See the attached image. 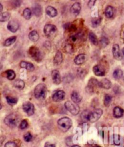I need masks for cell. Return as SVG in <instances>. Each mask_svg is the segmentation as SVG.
I'll use <instances>...</instances> for the list:
<instances>
[{
  "label": "cell",
  "mask_w": 124,
  "mask_h": 147,
  "mask_svg": "<svg viewBox=\"0 0 124 147\" xmlns=\"http://www.w3.org/2000/svg\"><path fill=\"white\" fill-rule=\"evenodd\" d=\"M47 89L44 83H39L34 89V94L36 98L44 100L47 96Z\"/></svg>",
  "instance_id": "1"
},
{
  "label": "cell",
  "mask_w": 124,
  "mask_h": 147,
  "mask_svg": "<svg viewBox=\"0 0 124 147\" xmlns=\"http://www.w3.org/2000/svg\"><path fill=\"white\" fill-rule=\"evenodd\" d=\"M18 115L15 113L8 115L4 119V123L10 128L16 127L19 123Z\"/></svg>",
  "instance_id": "2"
},
{
  "label": "cell",
  "mask_w": 124,
  "mask_h": 147,
  "mask_svg": "<svg viewBox=\"0 0 124 147\" xmlns=\"http://www.w3.org/2000/svg\"><path fill=\"white\" fill-rule=\"evenodd\" d=\"M72 120L68 117H64L58 120V125L59 128L63 131L66 132L68 131L72 126Z\"/></svg>",
  "instance_id": "3"
},
{
  "label": "cell",
  "mask_w": 124,
  "mask_h": 147,
  "mask_svg": "<svg viewBox=\"0 0 124 147\" xmlns=\"http://www.w3.org/2000/svg\"><path fill=\"white\" fill-rule=\"evenodd\" d=\"M29 54L30 57L32 58L36 61L40 62L43 60V55L40 50L37 47L32 46L29 49Z\"/></svg>",
  "instance_id": "4"
},
{
  "label": "cell",
  "mask_w": 124,
  "mask_h": 147,
  "mask_svg": "<svg viewBox=\"0 0 124 147\" xmlns=\"http://www.w3.org/2000/svg\"><path fill=\"white\" fill-rule=\"evenodd\" d=\"M102 114H103L102 109L100 108L96 109L94 110V111L89 113V116H88V120L91 123L96 122L100 119V117L102 116Z\"/></svg>",
  "instance_id": "5"
},
{
  "label": "cell",
  "mask_w": 124,
  "mask_h": 147,
  "mask_svg": "<svg viewBox=\"0 0 124 147\" xmlns=\"http://www.w3.org/2000/svg\"><path fill=\"white\" fill-rule=\"evenodd\" d=\"M64 106L65 108L68 110L71 114H73L74 115L78 114V113H79L80 109L79 106L75 104L70 101L66 102L64 104Z\"/></svg>",
  "instance_id": "6"
},
{
  "label": "cell",
  "mask_w": 124,
  "mask_h": 147,
  "mask_svg": "<svg viewBox=\"0 0 124 147\" xmlns=\"http://www.w3.org/2000/svg\"><path fill=\"white\" fill-rule=\"evenodd\" d=\"M56 31H57V28L55 25L48 24L44 26V32L47 37H50V36H53Z\"/></svg>",
  "instance_id": "7"
},
{
  "label": "cell",
  "mask_w": 124,
  "mask_h": 147,
  "mask_svg": "<svg viewBox=\"0 0 124 147\" xmlns=\"http://www.w3.org/2000/svg\"><path fill=\"white\" fill-rule=\"evenodd\" d=\"M99 82L95 78H91L89 80L87 86V91L89 93L93 92L95 89L97 87H99Z\"/></svg>",
  "instance_id": "8"
},
{
  "label": "cell",
  "mask_w": 124,
  "mask_h": 147,
  "mask_svg": "<svg viewBox=\"0 0 124 147\" xmlns=\"http://www.w3.org/2000/svg\"><path fill=\"white\" fill-rule=\"evenodd\" d=\"M23 111L26 113L29 116L32 115L35 113V107L34 105L30 102H25L23 105Z\"/></svg>",
  "instance_id": "9"
},
{
  "label": "cell",
  "mask_w": 124,
  "mask_h": 147,
  "mask_svg": "<svg viewBox=\"0 0 124 147\" xmlns=\"http://www.w3.org/2000/svg\"><path fill=\"white\" fill-rule=\"evenodd\" d=\"M112 53L115 59L117 60H121L122 59V55L121 54L119 46L117 44L113 45L112 48Z\"/></svg>",
  "instance_id": "10"
},
{
  "label": "cell",
  "mask_w": 124,
  "mask_h": 147,
  "mask_svg": "<svg viewBox=\"0 0 124 147\" xmlns=\"http://www.w3.org/2000/svg\"><path fill=\"white\" fill-rule=\"evenodd\" d=\"M65 96V93L64 91L59 90L56 91L52 96L53 100L55 102H60L63 101Z\"/></svg>",
  "instance_id": "11"
},
{
  "label": "cell",
  "mask_w": 124,
  "mask_h": 147,
  "mask_svg": "<svg viewBox=\"0 0 124 147\" xmlns=\"http://www.w3.org/2000/svg\"><path fill=\"white\" fill-rule=\"evenodd\" d=\"M7 29L10 32L13 33L16 32L19 29V25L18 22L15 20H10L7 24Z\"/></svg>",
  "instance_id": "12"
},
{
  "label": "cell",
  "mask_w": 124,
  "mask_h": 147,
  "mask_svg": "<svg viewBox=\"0 0 124 147\" xmlns=\"http://www.w3.org/2000/svg\"><path fill=\"white\" fill-rule=\"evenodd\" d=\"M51 78L53 83L55 85H59L61 82V77L60 72L58 70H53L51 72Z\"/></svg>",
  "instance_id": "13"
},
{
  "label": "cell",
  "mask_w": 124,
  "mask_h": 147,
  "mask_svg": "<svg viewBox=\"0 0 124 147\" xmlns=\"http://www.w3.org/2000/svg\"><path fill=\"white\" fill-rule=\"evenodd\" d=\"M93 71L97 76H104L105 74V70L104 67L99 65H95L93 68Z\"/></svg>",
  "instance_id": "14"
},
{
  "label": "cell",
  "mask_w": 124,
  "mask_h": 147,
  "mask_svg": "<svg viewBox=\"0 0 124 147\" xmlns=\"http://www.w3.org/2000/svg\"><path fill=\"white\" fill-rule=\"evenodd\" d=\"M81 6L79 2H76L72 5L70 8V12L75 16H77L81 12Z\"/></svg>",
  "instance_id": "15"
},
{
  "label": "cell",
  "mask_w": 124,
  "mask_h": 147,
  "mask_svg": "<svg viewBox=\"0 0 124 147\" xmlns=\"http://www.w3.org/2000/svg\"><path fill=\"white\" fill-rule=\"evenodd\" d=\"M63 61V54L59 51L56 52V53L53 59V64L55 66H58L62 63Z\"/></svg>",
  "instance_id": "16"
},
{
  "label": "cell",
  "mask_w": 124,
  "mask_h": 147,
  "mask_svg": "<svg viewBox=\"0 0 124 147\" xmlns=\"http://www.w3.org/2000/svg\"><path fill=\"white\" fill-rule=\"evenodd\" d=\"M87 60V55L84 54H80L77 55L74 59V62L76 65H80L84 63Z\"/></svg>",
  "instance_id": "17"
},
{
  "label": "cell",
  "mask_w": 124,
  "mask_h": 147,
  "mask_svg": "<svg viewBox=\"0 0 124 147\" xmlns=\"http://www.w3.org/2000/svg\"><path fill=\"white\" fill-rule=\"evenodd\" d=\"M99 88H102L106 90H109L111 87V82L108 78H103L99 82Z\"/></svg>",
  "instance_id": "18"
},
{
  "label": "cell",
  "mask_w": 124,
  "mask_h": 147,
  "mask_svg": "<svg viewBox=\"0 0 124 147\" xmlns=\"http://www.w3.org/2000/svg\"><path fill=\"white\" fill-rule=\"evenodd\" d=\"M19 66L21 67L25 68V69H26L27 71H30V72H32L35 70V67L32 63H29V62H26L25 61H21L19 63Z\"/></svg>",
  "instance_id": "19"
},
{
  "label": "cell",
  "mask_w": 124,
  "mask_h": 147,
  "mask_svg": "<svg viewBox=\"0 0 124 147\" xmlns=\"http://www.w3.org/2000/svg\"><path fill=\"white\" fill-rule=\"evenodd\" d=\"M45 12L50 17L53 18L58 15V11L55 7L52 6H47L45 9Z\"/></svg>",
  "instance_id": "20"
},
{
  "label": "cell",
  "mask_w": 124,
  "mask_h": 147,
  "mask_svg": "<svg viewBox=\"0 0 124 147\" xmlns=\"http://www.w3.org/2000/svg\"><path fill=\"white\" fill-rule=\"evenodd\" d=\"M124 114V110L119 107H116L113 109V115L115 118H121L122 117Z\"/></svg>",
  "instance_id": "21"
},
{
  "label": "cell",
  "mask_w": 124,
  "mask_h": 147,
  "mask_svg": "<svg viewBox=\"0 0 124 147\" xmlns=\"http://www.w3.org/2000/svg\"><path fill=\"white\" fill-rule=\"evenodd\" d=\"M71 99L75 103H78L81 102L82 97L76 91H73L71 94Z\"/></svg>",
  "instance_id": "22"
},
{
  "label": "cell",
  "mask_w": 124,
  "mask_h": 147,
  "mask_svg": "<svg viewBox=\"0 0 124 147\" xmlns=\"http://www.w3.org/2000/svg\"><path fill=\"white\" fill-rule=\"evenodd\" d=\"M29 38L32 41L37 42L39 38V35L37 31L34 30L31 31V32L29 33Z\"/></svg>",
  "instance_id": "23"
},
{
  "label": "cell",
  "mask_w": 124,
  "mask_h": 147,
  "mask_svg": "<svg viewBox=\"0 0 124 147\" xmlns=\"http://www.w3.org/2000/svg\"><path fill=\"white\" fill-rule=\"evenodd\" d=\"M32 9L34 14L37 17H39L42 14V8H41L39 4H35L34 6L32 7Z\"/></svg>",
  "instance_id": "24"
},
{
  "label": "cell",
  "mask_w": 124,
  "mask_h": 147,
  "mask_svg": "<svg viewBox=\"0 0 124 147\" xmlns=\"http://www.w3.org/2000/svg\"><path fill=\"white\" fill-rule=\"evenodd\" d=\"M63 49L65 52L69 54H71L74 52V48L73 45L69 43H65L63 46Z\"/></svg>",
  "instance_id": "25"
},
{
  "label": "cell",
  "mask_w": 124,
  "mask_h": 147,
  "mask_svg": "<svg viewBox=\"0 0 124 147\" xmlns=\"http://www.w3.org/2000/svg\"><path fill=\"white\" fill-rule=\"evenodd\" d=\"M5 76L7 77V79L10 80H13L15 79V77H16V74L13 71V70H7L6 72H4Z\"/></svg>",
  "instance_id": "26"
},
{
  "label": "cell",
  "mask_w": 124,
  "mask_h": 147,
  "mask_svg": "<svg viewBox=\"0 0 124 147\" xmlns=\"http://www.w3.org/2000/svg\"><path fill=\"white\" fill-rule=\"evenodd\" d=\"M13 85L15 88L19 89V90H23L25 86V83L21 79H18L15 81Z\"/></svg>",
  "instance_id": "27"
},
{
  "label": "cell",
  "mask_w": 124,
  "mask_h": 147,
  "mask_svg": "<svg viewBox=\"0 0 124 147\" xmlns=\"http://www.w3.org/2000/svg\"><path fill=\"white\" fill-rule=\"evenodd\" d=\"M89 36V39H90V41L95 46L98 45V44H99V41H98V40H97L96 35L93 32H90Z\"/></svg>",
  "instance_id": "28"
},
{
  "label": "cell",
  "mask_w": 124,
  "mask_h": 147,
  "mask_svg": "<svg viewBox=\"0 0 124 147\" xmlns=\"http://www.w3.org/2000/svg\"><path fill=\"white\" fill-rule=\"evenodd\" d=\"M113 14H114V11H113V7L110 6H107L105 10V15L106 17L110 18L113 16Z\"/></svg>",
  "instance_id": "29"
},
{
  "label": "cell",
  "mask_w": 124,
  "mask_h": 147,
  "mask_svg": "<svg viewBox=\"0 0 124 147\" xmlns=\"http://www.w3.org/2000/svg\"><path fill=\"white\" fill-rule=\"evenodd\" d=\"M16 40H17V36H12V37H10L5 40L4 43V45L5 46H9L10 45H12V44H13L16 41Z\"/></svg>",
  "instance_id": "30"
},
{
  "label": "cell",
  "mask_w": 124,
  "mask_h": 147,
  "mask_svg": "<svg viewBox=\"0 0 124 147\" xmlns=\"http://www.w3.org/2000/svg\"><path fill=\"white\" fill-rule=\"evenodd\" d=\"M113 76L116 80L120 79L123 76V71L120 69H117L113 72Z\"/></svg>",
  "instance_id": "31"
},
{
  "label": "cell",
  "mask_w": 124,
  "mask_h": 147,
  "mask_svg": "<svg viewBox=\"0 0 124 147\" xmlns=\"http://www.w3.org/2000/svg\"><path fill=\"white\" fill-rule=\"evenodd\" d=\"M10 17V13L8 12H2L0 15V22H4L6 21H7Z\"/></svg>",
  "instance_id": "32"
},
{
  "label": "cell",
  "mask_w": 124,
  "mask_h": 147,
  "mask_svg": "<svg viewBox=\"0 0 124 147\" xmlns=\"http://www.w3.org/2000/svg\"><path fill=\"white\" fill-rule=\"evenodd\" d=\"M6 100L10 105H16L18 102V98L12 96H7Z\"/></svg>",
  "instance_id": "33"
},
{
  "label": "cell",
  "mask_w": 124,
  "mask_h": 147,
  "mask_svg": "<svg viewBox=\"0 0 124 147\" xmlns=\"http://www.w3.org/2000/svg\"><path fill=\"white\" fill-rule=\"evenodd\" d=\"M32 10H31L29 8H25L24 11H23V16L24 18L26 20H29L30 19L31 17H32Z\"/></svg>",
  "instance_id": "34"
},
{
  "label": "cell",
  "mask_w": 124,
  "mask_h": 147,
  "mask_svg": "<svg viewBox=\"0 0 124 147\" xmlns=\"http://www.w3.org/2000/svg\"><path fill=\"white\" fill-rule=\"evenodd\" d=\"M87 73V71L83 68H78L77 69V75L81 78H83L86 76Z\"/></svg>",
  "instance_id": "35"
},
{
  "label": "cell",
  "mask_w": 124,
  "mask_h": 147,
  "mask_svg": "<svg viewBox=\"0 0 124 147\" xmlns=\"http://www.w3.org/2000/svg\"><path fill=\"white\" fill-rule=\"evenodd\" d=\"M112 102V97L110 94H105L104 97V105L105 107H109Z\"/></svg>",
  "instance_id": "36"
},
{
  "label": "cell",
  "mask_w": 124,
  "mask_h": 147,
  "mask_svg": "<svg viewBox=\"0 0 124 147\" xmlns=\"http://www.w3.org/2000/svg\"><path fill=\"white\" fill-rule=\"evenodd\" d=\"M99 43H100V45L104 48V47L107 46L108 44H109V40H108L107 38L105 37V36H103V37L100 38Z\"/></svg>",
  "instance_id": "37"
},
{
  "label": "cell",
  "mask_w": 124,
  "mask_h": 147,
  "mask_svg": "<svg viewBox=\"0 0 124 147\" xmlns=\"http://www.w3.org/2000/svg\"><path fill=\"white\" fill-rule=\"evenodd\" d=\"M102 18L101 17H97L96 18H93L92 20V25L94 28H96L97 26H99L101 22Z\"/></svg>",
  "instance_id": "38"
},
{
  "label": "cell",
  "mask_w": 124,
  "mask_h": 147,
  "mask_svg": "<svg viewBox=\"0 0 124 147\" xmlns=\"http://www.w3.org/2000/svg\"><path fill=\"white\" fill-rule=\"evenodd\" d=\"M28 127V122L26 120H23L19 125V128L21 129H24Z\"/></svg>",
  "instance_id": "39"
},
{
  "label": "cell",
  "mask_w": 124,
  "mask_h": 147,
  "mask_svg": "<svg viewBox=\"0 0 124 147\" xmlns=\"http://www.w3.org/2000/svg\"><path fill=\"white\" fill-rule=\"evenodd\" d=\"M32 135L30 133H27L24 135V139L25 142H30L32 139Z\"/></svg>",
  "instance_id": "40"
},
{
  "label": "cell",
  "mask_w": 124,
  "mask_h": 147,
  "mask_svg": "<svg viewBox=\"0 0 124 147\" xmlns=\"http://www.w3.org/2000/svg\"><path fill=\"white\" fill-rule=\"evenodd\" d=\"M4 147H18L16 143L14 142H7L5 144Z\"/></svg>",
  "instance_id": "41"
},
{
  "label": "cell",
  "mask_w": 124,
  "mask_h": 147,
  "mask_svg": "<svg viewBox=\"0 0 124 147\" xmlns=\"http://www.w3.org/2000/svg\"><path fill=\"white\" fill-rule=\"evenodd\" d=\"M44 147H56V145L53 144H50V142H46L45 144V146Z\"/></svg>",
  "instance_id": "42"
},
{
  "label": "cell",
  "mask_w": 124,
  "mask_h": 147,
  "mask_svg": "<svg viewBox=\"0 0 124 147\" xmlns=\"http://www.w3.org/2000/svg\"><path fill=\"white\" fill-rule=\"evenodd\" d=\"M95 3H96V1H90L89 2V3H88V6H89V7L91 8L94 6V4H95Z\"/></svg>",
  "instance_id": "43"
},
{
  "label": "cell",
  "mask_w": 124,
  "mask_h": 147,
  "mask_svg": "<svg viewBox=\"0 0 124 147\" xmlns=\"http://www.w3.org/2000/svg\"><path fill=\"white\" fill-rule=\"evenodd\" d=\"M3 5L1 3H0V12H1L2 13V11H3Z\"/></svg>",
  "instance_id": "44"
},
{
  "label": "cell",
  "mask_w": 124,
  "mask_h": 147,
  "mask_svg": "<svg viewBox=\"0 0 124 147\" xmlns=\"http://www.w3.org/2000/svg\"><path fill=\"white\" fill-rule=\"evenodd\" d=\"M71 147H81L79 145H73V146H71Z\"/></svg>",
  "instance_id": "45"
},
{
  "label": "cell",
  "mask_w": 124,
  "mask_h": 147,
  "mask_svg": "<svg viewBox=\"0 0 124 147\" xmlns=\"http://www.w3.org/2000/svg\"><path fill=\"white\" fill-rule=\"evenodd\" d=\"M122 54H123V56H124V47H123V48L122 49Z\"/></svg>",
  "instance_id": "46"
},
{
  "label": "cell",
  "mask_w": 124,
  "mask_h": 147,
  "mask_svg": "<svg viewBox=\"0 0 124 147\" xmlns=\"http://www.w3.org/2000/svg\"><path fill=\"white\" fill-rule=\"evenodd\" d=\"M95 147H101V146H95Z\"/></svg>",
  "instance_id": "47"
},
{
  "label": "cell",
  "mask_w": 124,
  "mask_h": 147,
  "mask_svg": "<svg viewBox=\"0 0 124 147\" xmlns=\"http://www.w3.org/2000/svg\"><path fill=\"white\" fill-rule=\"evenodd\" d=\"M123 81H124V76H123Z\"/></svg>",
  "instance_id": "48"
}]
</instances>
